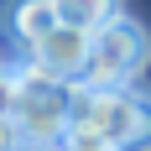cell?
<instances>
[{"instance_id":"1","label":"cell","mask_w":151,"mask_h":151,"mask_svg":"<svg viewBox=\"0 0 151 151\" xmlns=\"http://www.w3.org/2000/svg\"><path fill=\"white\" fill-rule=\"evenodd\" d=\"M68 125L99 130L115 151H146L151 146V94L68 83Z\"/></svg>"},{"instance_id":"2","label":"cell","mask_w":151,"mask_h":151,"mask_svg":"<svg viewBox=\"0 0 151 151\" xmlns=\"http://www.w3.org/2000/svg\"><path fill=\"white\" fill-rule=\"evenodd\" d=\"M151 63V37L130 16H109L99 31H89V63L78 83H99V89H130V78Z\"/></svg>"},{"instance_id":"3","label":"cell","mask_w":151,"mask_h":151,"mask_svg":"<svg viewBox=\"0 0 151 151\" xmlns=\"http://www.w3.org/2000/svg\"><path fill=\"white\" fill-rule=\"evenodd\" d=\"M11 125L21 141H47L58 146L68 130V83L37 73V68H11Z\"/></svg>"},{"instance_id":"4","label":"cell","mask_w":151,"mask_h":151,"mask_svg":"<svg viewBox=\"0 0 151 151\" xmlns=\"http://www.w3.org/2000/svg\"><path fill=\"white\" fill-rule=\"evenodd\" d=\"M26 63L37 73L58 78V83H78V78H83V63H89V31H73V26L58 21V26L26 52Z\"/></svg>"},{"instance_id":"5","label":"cell","mask_w":151,"mask_h":151,"mask_svg":"<svg viewBox=\"0 0 151 151\" xmlns=\"http://www.w3.org/2000/svg\"><path fill=\"white\" fill-rule=\"evenodd\" d=\"M52 26H58V11H52V0H11V5H5V31H11V37L26 47V52L42 42Z\"/></svg>"},{"instance_id":"6","label":"cell","mask_w":151,"mask_h":151,"mask_svg":"<svg viewBox=\"0 0 151 151\" xmlns=\"http://www.w3.org/2000/svg\"><path fill=\"white\" fill-rule=\"evenodd\" d=\"M52 11L73 31H99L109 16H120V0H52Z\"/></svg>"},{"instance_id":"7","label":"cell","mask_w":151,"mask_h":151,"mask_svg":"<svg viewBox=\"0 0 151 151\" xmlns=\"http://www.w3.org/2000/svg\"><path fill=\"white\" fill-rule=\"evenodd\" d=\"M58 151H115L99 130H83V125H68L63 130V141H58Z\"/></svg>"},{"instance_id":"8","label":"cell","mask_w":151,"mask_h":151,"mask_svg":"<svg viewBox=\"0 0 151 151\" xmlns=\"http://www.w3.org/2000/svg\"><path fill=\"white\" fill-rule=\"evenodd\" d=\"M16 146H21V136H16L11 115H0V151H16Z\"/></svg>"},{"instance_id":"9","label":"cell","mask_w":151,"mask_h":151,"mask_svg":"<svg viewBox=\"0 0 151 151\" xmlns=\"http://www.w3.org/2000/svg\"><path fill=\"white\" fill-rule=\"evenodd\" d=\"M11 68H5V63H0V115H11Z\"/></svg>"}]
</instances>
